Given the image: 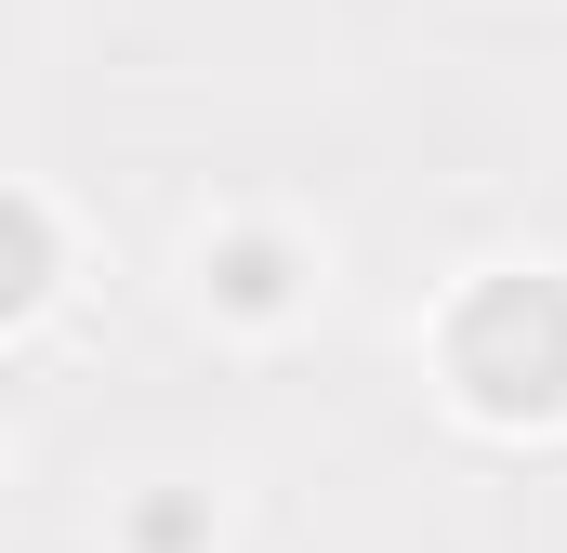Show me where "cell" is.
I'll list each match as a JSON object with an SVG mask.
<instances>
[{
  "label": "cell",
  "instance_id": "cell-2",
  "mask_svg": "<svg viewBox=\"0 0 567 553\" xmlns=\"http://www.w3.org/2000/svg\"><path fill=\"white\" fill-rule=\"evenodd\" d=\"M225 290L238 303H278V251H225Z\"/></svg>",
  "mask_w": 567,
  "mask_h": 553
},
{
  "label": "cell",
  "instance_id": "cell-1",
  "mask_svg": "<svg viewBox=\"0 0 567 553\" xmlns=\"http://www.w3.org/2000/svg\"><path fill=\"white\" fill-rule=\"evenodd\" d=\"M462 369H475V396H567V316L555 290H488L475 303V330H462Z\"/></svg>",
  "mask_w": 567,
  "mask_h": 553
}]
</instances>
